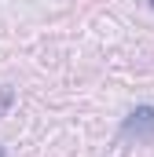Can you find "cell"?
Returning <instances> with one entry per match:
<instances>
[{
	"label": "cell",
	"mask_w": 154,
	"mask_h": 157,
	"mask_svg": "<svg viewBox=\"0 0 154 157\" xmlns=\"http://www.w3.org/2000/svg\"><path fill=\"white\" fill-rule=\"evenodd\" d=\"M11 102H15V91H11V88H0V117L11 110Z\"/></svg>",
	"instance_id": "2"
},
{
	"label": "cell",
	"mask_w": 154,
	"mask_h": 157,
	"mask_svg": "<svg viewBox=\"0 0 154 157\" xmlns=\"http://www.w3.org/2000/svg\"><path fill=\"white\" fill-rule=\"evenodd\" d=\"M151 4H154V0H151Z\"/></svg>",
	"instance_id": "4"
},
{
	"label": "cell",
	"mask_w": 154,
	"mask_h": 157,
	"mask_svg": "<svg viewBox=\"0 0 154 157\" xmlns=\"http://www.w3.org/2000/svg\"><path fill=\"white\" fill-rule=\"evenodd\" d=\"M121 132H125L128 139H136V143H151V139H154V106H151V102L136 106V110L125 117Z\"/></svg>",
	"instance_id": "1"
},
{
	"label": "cell",
	"mask_w": 154,
	"mask_h": 157,
	"mask_svg": "<svg viewBox=\"0 0 154 157\" xmlns=\"http://www.w3.org/2000/svg\"><path fill=\"white\" fill-rule=\"evenodd\" d=\"M0 157H4V146H0Z\"/></svg>",
	"instance_id": "3"
}]
</instances>
